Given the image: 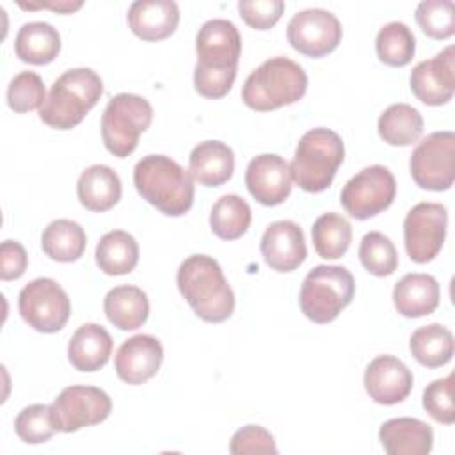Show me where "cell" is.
Masks as SVG:
<instances>
[{"instance_id": "6da1fadb", "label": "cell", "mask_w": 455, "mask_h": 455, "mask_svg": "<svg viewBox=\"0 0 455 455\" xmlns=\"http://www.w3.org/2000/svg\"><path fill=\"white\" fill-rule=\"evenodd\" d=\"M196 91L210 100L226 96L236 78L238 59L242 53V37L236 25L222 18L203 23L196 36Z\"/></svg>"}, {"instance_id": "7a4b0ae2", "label": "cell", "mask_w": 455, "mask_h": 455, "mask_svg": "<svg viewBox=\"0 0 455 455\" xmlns=\"http://www.w3.org/2000/svg\"><path fill=\"white\" fill-rule=\"evenodd\" d=\"M176 284L192 311L204 322L220 323L235 311V293L212 256L192 254L181 261Z\"/></svg>"}, {"instance_id": "3957f363", "label": "cell", "mask_w": 455, "mask_h": 455, "mask_svg": "<svg viewBox=\"0 0 455 455\" xmlns=\"http://www.w3.org/2000/svg\"><path fill=\"white\" fill-rule=\"evenodd\" d=\"M133 185L142 199L164 215H185L194 203V180L165 155L142 156L133 169Z\"/></svg>"}, {"instance_id": "277c9868", "label": "cell", "mask_w": 455, "mask_h": 455, "mask_svg": "<svg viewBox=\"0 0 455 455\" xmlns=\"http://www.w3.org/2000/svg\"><path fill=\"white\" fill-rule=\"evenodd\" d=\"M103 94V82L91 68L64 71L52 85L39 117L55 130H71L82 123L87 112Z\"/></svg>"}, {"instance_id": "5b68a950", "label": "cell", "mask_w": 455, "mask_h": 455, "mask_svg": "<svg viewBox=\"0 0 455 455\" xmlns=\"http://www.w3.org/2000/svg\"><path fill=\"white\" fill-rule=\"evenodd\" d=\"M307 89V75L288 57H272L243 82L242 100L258 112H268L299 101Z\"/></svg>"}, {"instance_id": "8992f818", "label": "cell", "mask_w": 455, "mask_h": 455, "mask_svg": "<svg viewBox=\"0 0 455 455\" xmlns=\"http://www.w3.org/2000/svg\"><path fill=\"white\" fill-rule=\"evenodd\" d=\"M343 158L341 137L329 128H313L297 142L290 164L291 180L306 192H322L331 187Z\"/></svg>"}, {"instance_id": "52a82bcc", "label": "cell", "mask_w": 455, "mask_h": 455, "mask_svg": "<svg viewBox=\"0 0 455 455\" xmlns=\"http://www.w3.org/2000/svg\"><path fill=\"white\" fill-rule=\"evenodd\" d=\"M354 291V277L345 267L318 265L304 277L299 304L311 322L329 323L352 302Z\"/></svg>"}, {"instance_id": "ba28073f", "label": "cell", "mask_w": 455, "mask_h": 455, "mask_svg": "<svg viewBox=\"0 0 455 455\" xmlns=\"http://www.w3.org/2000/svg\"><path fill=\"white\" fill-rule=\"evenodd\" d=\"M153 121V107L139 94H116L101 116V139L108 153L117 158L132 155Z\"/></svg>"}, {"instance_id": "9c48e42d", "label": "cell", "mask_w": 455, "mask_h": 455, "mask_svg": "<svg viewBox=\"0 0 455 455\" xmlns=\"http://www.w3.org/2000/svg\"><path fill=\"white\" fill-rule=\"evenodd\" d=\"M409 169L414 183L425 190H448L455 180V133L432 132L414 148Z\"/></svg>"}, {"instance_id": "30bf717a", "label": "cell", "mask_w": 455, "mask_h": 455, "mask_svg": "<svg viewBox=\"0 0 455 455\" xmlns=\"http://www.w3.org/2000/svg\"><path fill=\"white\" fill-rule=\"evenodd\" d=\"M18 311L28 327L37 332L52 334L68 323L71 302L57 281L37 277L21 288L18 295Z\"/></svg>"}, {"instance_id": "8fae6325", "label": "cell", "mask_w": 455, "mask_h": 455, "mask_svg": "<svg viewBox=\"0 0 455 455\" xmlns=\"http://www.w3.org/2000/svg\"><path fill=\"white\" fill-rule=\"evenodd\" d=\"M395 194L396 181L393 172L384 165H370L345 183L339 199L350 217L366 220L387 210Z\"/></svg>"}, {"instance_id": "7c38bea8", "label": "cell", "mask_w": 455, "mask_h": 455, "mask_svg": "<svg viewBox=\"0 0 455 455\" xmlns=\"http://www.w3.org/2000/svg\"><path fill=\"white\" fill-rule=\"evenodd\" d=\"M112 411L110 396L96 386H68L50 405V418L59 432H76L101 423Z\"/></svg>"}, {"instance_id": "4fadbf2b", "label": "cell", "mask_w": 455, "mask_h": 455, "mask_svg": "<svg viewBox=\"0 0 455 455\" xmlns=\"http://www.w3.org/2000/svg\"><path fill=\"white\" fill-rule=\"evenodd\" d=\"M448 212L441 203H418L403 220V242L409 258L414 263L432 261L446 236Z\"/></svg>"}, {"instance_id": "5bb4252c", "label": "cell", "mask_w": 455, "mask_h": 455, "mask_svg": "<svg viewBox=\"0 0 455 455\" xmlns=\"http://www.w3.org/2000/svg\"><path fill=\"white\" fill-rule=\"evenodd\" d=\"M343 28L339 20L325 9H304L291 16L286 37L293 50L307 57H323L338 48Z\"/></svg>"}, {"instance_id": "9a60e30c", "label": "cell", "mask_w": 455, "mask_h": 455, "mask_svg": "<svg viewBox=\"0 0 455 455\" xmlns=\"http://www.w3.org/2000/svg\"><path fill=\"white\" fill-rule=\"evenodd\" d=\"M409 84L421 103L430 107L448 103L455 92V48L450 44L435 57L416 64Z\"/></svg>"}, {"instance_id": "2e32d148", "label": "cell", "mask_w": 455, "mask_h": 455, "mask_svg": "<svg viewBox=\"0 0 455 455\" xmlns=\"http://www.w3.org/2000/svg\"><path fill=\"white\" fill-rule=\"evenodd\" d=\"M249 194L265 206L284 203L291 192V174L288 162L274 153L254 156L245 169Z\"/></svg>"}, {"instance_id": "e0dca14e", "label": "cell", "mask_w": 455, "mask_h": 455, "mask_svg": "<svg viewBox=\"0 0 455 455\" xmlns=\"http://www.w3.org/2000/svg\"><path fill=\"white\" fill-rule=\"evenodd\" d=\"M412 384V371L395 355H377L364 371V389L370 398L380 405L403 402Z\"/></svg>"}, {"instance_id": "ac0fdd59", "label": "cell", "mask_w": 455, "mask_h": 455, "mask_svg": "<svg viewBox=\"0 0 455 455\" xmlns=\"http://www.w3.org/2000/svg\"><path fill=\"white\" fill-rule=\"evenodd\" d=\"M261 256L275 272H291L299 268L306 256V242L300 226L293 220H275L268 224L261 236Z\"/></svg>"}, {"instance_id": "d6986e66", "label": "cell", "mask_w": 455, "mask_h": 455, "mask_svg": "<svg viewBox=\"0 0 455 455\" xmlns=\"http://www.w3.org/2000/svg\"><path fill=\"white\" fill-rule=\"evenodd\" d=\"M164 359L162 343L151 334H135L117 348L114 366L117 377L132 386L144 384L156 375Z\"/></svg>"}, {"instance_id": "ffe728a7", "label": "cell", "mask_w": 455, "mask_h": 455, "mask_svg": "<svg viewBox=\"0 0 455 455\" xmlns=\"http://www.w3.org/2000/svg\"><path fill=\"white\" fill-rule=\"evenodd\" d=\"M128 25L142 41H160L174 34L180 9L172 0H137L128 9Z\"/></svg>"}, {"instance_id": "44dd1931", "label": "cell", "mask_w": 455, "mask_h": 455, "mask_svg": "<svg viewBox=\"0 0 455 455\" xmlns=\"http://www.w3.org/2000/svg\"><path fill=\"white\" fill-rule=\"evenodd\" d=\"M233 149L220 140L199 142L188 156V172L203 187H220L233 176Z\"/></svg>"}, {"instance_id": "7402d4cb", "label": "cell", "mask_w": 455, "mask_h": 455, "mask_svg": "<svg viewBox=\"0 0 455 455\" xmlns=\"http://www.w3.org/2000/svg\"><path fill=\"white\" fill-rule=\"evenodd\" d=\"M379 439L389 455H427L434 444V432L421 419L393 418L380 425Z\"/></svg>"}, {"instance_id": "603a6c76", "label": "cell", "mask_w": 455, "mask_h": 455, "mask_svg": "<svg viewBox=\"0 0 455 455\" xmlns=\"http://www.w3.org/2000/svg\"><path fill=\"white\" fill-rule=\"evenodd\" d=\"M439 283L430 274H405L393 288L396 311L405 318H419L439 306Z\"/></svg>"}, {"instance_id": "cb8c5ba5", "label": "cell", "mask_w": 455, "mask_h": 455, "mask_svg": "<svg viewBox=\"0 0 455 455\" xmlns=\"http://www.w3.org/2000/svg\"><path fill=\"white\" fill-rule=\"evenodd\" d=\"M112 355V338L98 323L80 325L68 345V359L78 371H96L103 368Z\"/></svg>"}, {"instance_id": "d4e9b609", "label": "cell", "mask_w": 455, "mask_h": 455, "mask_svg": "<svg viewBox=\"0 0 455 455\" xmlns=\"http://www.w3.org/2000/svg\"><path fill=\"white\" fill-rule=\"evenodd\" d=\"M76 196L84 208L91 212H107L121 199V180L108 165H91L82 171L76 181Z\"/></svg>"}, {"instance_id": "484cf974", "label": "cell", "mask_w": 455, "mask_h": 455, "mask_svg": "<svg viewBox=\"0 0 455 455\" xmlns=\"http://www.w3.org/2000/svg\"><path fill=\"white\" fill-rule=\"evenodd\" d=\"M103 311L114 327L121 331H135L148 320L149 300L140 288L123 284L112 288L105 295Z\"/></svg>"}, {"instance_id": "4316f807", "label": "cell", "mask_w": 455, "mask_h": 455, "mask_svg": "<svg viewBox=\"0 0 455 455\" xmlns=\"http://www.w3.org/2000/svg\"><path fill=\"white\" fill-rule=\"evenodd\" d=\"M14 52L23 62L36 66L48 64L60 52V36L46 21H28L16 34Z\"/></svg>"}, {"instance_id": "83f0119b", "label": "cell", "mask_w": 455, "mask_h": 455, "mask_svg": "<svg viewBox=\"0 0 455 455\" xmlns=\"http://www.w3.org/2000/svg\"><path fill=\"white\" fill-rule=\"evenodd\" d=\"M94 256L103 274L124 275L137 267L139 245L128 231L114 229L100 238Z\"/></svg>"}, {"instance_id": "f1b7e54d", "label": "cell", "mask_w": 455, "mask_h": 455, "mask_svg": "<svg viewBox=\"0 0 455 455\" xmlns=\"http://www.w3.org/2000/svg\"><path fill=\"white\" fill-rule=\"evenodd\" d=\"M87 245V236L84 228L69 219H57L52 220L43 235H41V247L44 254L60 263H71L80 259Z\"/></svg>"}, {"instance_id": "f546056e", "label": "cell", "mask_w": 455, "mask_h": 455, "mask_svg": "<svg viewBox=\"0 0 455 455\" xmlns=\"http://www.w3.org/2000/svg\"><path fill=\"white\" fill-rule=\"evenodd\" d=\"M409 350L421 366H444L453 355V334L441 323L423 325L412 332Z\"/></svg>"}, {"instance_id": "4dcf8cb0", "label": "cell", "mask_w": 455, "mask_h": 455, "mask_svg": "<svg viewBox=\"0 0 455 455\" xmlns=\"http://www.w3.org/2000/svg\"><path fill=\"white\" fill-rule=\"evenodd\" d=\"M377 130L386 144L409 146L421 137L423 117L407 103H393L380 114Z\"/></svg>"}, {"instance_id": "1f68e13d", "label": "cell", "mask_w": 455, "mask_h": 455, "mask_svg": "<svg viewBox=\"0 0 455 455\" xmlns=\"http://www.w3.org/2000/svg\"><path fill=\"white\" fill-rule=\"evenodd\" d=\"M311 238L320 258L338 259L350 247L352 226L343 215L329 212L315 220L311 228Z\"/></svg>"}, {"instance_id": "d6a6232c", "label": "cell", "mask_w": 455, "mask_h": 455, "mask_svg": "<svg viewBox=\"0 0 455 455\" xmlns=\"http://www.w3.org/2000/svg\"><path fill=\"white\" fill-rule=\"evenodd\" d=\"M251 206L236 194L219 197L210 213V228L220 240H236L251 224Z\"/></svg>"}, {"instance_id": "836d02e7", "label": "cell", "mask_w": 455, "mask_h": 455, "mask_svg": "<svg viewBox=\"0 0 455 455\" xmlns=\"http://www.w3.org/2000/svg\"><path fill=\"white\" fill-rule=\"evenodd\" d=\"M375 50L380 62L393 68H403L414 57L416 37L405 23L391 21L379 30Z\"/></svg>"}, {"instance_id": "e575fe53", "label": "cell", "mask_w": 455, "mask_h": 455, "mask_svg": "<svg viewBox=\"0 0 455 455\" xmlns=\"http://www.w3.org/2000/svg\"><path fill=\"white\" fill-rule=\"evenodd\" d=\"M361 265L377 277L391 275L398 267V252L393 242L380 231H370L359 243Z\"/></svg>"}, {"instance_id": "d590c367", "label": "cell", "mask_w": 455, "mask_h": 455, "mask_svg": "<svg viewBox=\"0 0 455 455\" xmlns=\"http://www.w3.org/2000/svg\"><path fill=\"white\" fill-rule=\"evenodd\" d=\"M414 18L432 39H448L455 32V5L451 0H423L418 4Z\"/></svg>"}, {"instance_id": "8d00e7d4", "label": "cell", "mask_w": 455, "mask_h": 455, "mask_svg": "<svg viewBox=\"0 0 455 455\" xmlns=\"http://www.w3.org/2000/svg\"><path fill=\"white\" fill-rule=\"evenodd\" d=\"M46 100L43 78L34 71L18 73L7 87V105L18 112H30L41 108Z\"/></svg>"}, {"instance_id": "74e56055", "label": "cell", "mask_w": 455, "mask_h": 455, "mask_svg": "<svg viewBox=\"0 0 455 455\" xmlns=\"http://www.w3.org/2000/svg\"><path fill=\"white\" fill-rule=\"evenodd\" d=\"M14 430L27 444L46 443L57 432L50 418V405L34 403L21 409L14 419Z\"/></svg>"}, {"instance_id": "f35d334b", "label": "cell", "mask_w": 455, "mask_h": 455, "mask_svg": "<svg viewBox=\"0 0 455 455\" xmlns=\"http://www.w3.org/2000/svg\"><path fill=\"white\" fill-rule=\"evenodd\" d=\"M423 409L437 423L451 425L455 421L453 405V373L430 382L423 391Z\"/></svg>"}, {"instance_id": "ab89813d", "label": "cell", "mask_w": 455, "mask_h": 455, "mask_svg": "<svg viewBox=\"0 0 455 455\" xmlns=\"http://www.w3.org/2000/svg\"><path fill=\"white\" fill-rule=\"evenodd\" d=\"M229 451L235 455L247 453H277L272 434L259 425H245L236 430L229 441Z\"/></svg>"}, {"instance_id": "60d3db41", "label": "cell", "mask_w": 455, "mask_h": 455, "mask_svg": "<svg viewBox=\"0 0 455 455\" xmlns=\"http://www.w3.org/2000/svg\"><path fill=\"white\" fill-rule=\"evenodd\" d=\"M238 12L249 27H252L256 30H268L283 16L284 2H281V0H240Z\"/></svg>"}, {"instance_id": "b9f144b4", "label": "cell", "mask_w": 455, "mask_h": 455, "mask_svg": "<svg viewBox=\"0 0 455 455\" xmlns=\"http://www.w3.org/2000/svg\"><path fill=\"white\" fill-rule=\"evenodd\" d=\"M28 265L25 247L16 240H4L0 247V277L4 281L20 279Z\"/></svg>"}, {"instance_id": "7bdbcfd3", "label": "cell", "mask_w": 455, "mask_h": 455, "mask_svg": "<svg viewBox=\"0 0 455 455\" xmlns=\"http://www.w3.org/2000/svg\"><path fill=\"white\" fill-rule=\"evenodd\" d=\"M20 7L21 9L48 7V9L57 11V12H73V11L82 7V2H43V4H25V2H20Z\"/></svg>"}]
</instances>
